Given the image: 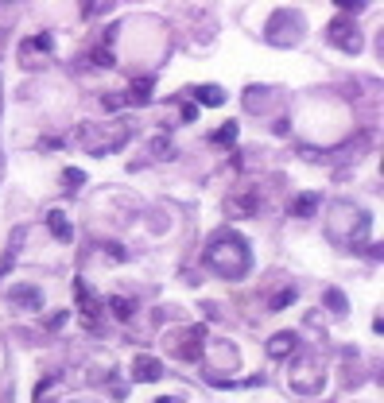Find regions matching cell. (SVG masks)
I'll list each match as a JSON object with an SVG mask.
<instances>
[{
	"mask_svg": "<svg viewBox=\"0 0 384 403\" xmlns=\"http://www.w3.org/2000/svg\"><path fill=\"white\" fill-rule=\"evenodd\" d=\"M78 144L89 156H113L128 144V124L125 120H105V124H82Z\"/></svg>",
	"mask_w": 384,
	"mask_h": 403,
	"instance_id": "3957f363",
	"label": "cell"
},
{
	"mask_svg": "<svg viewBox=\"0 0 384 403\" xmlns=\"http://www.w3.org/2000/svg\"><path fill=\"white\" fill-rule=\"evenodd\" d=\"M194 97L202 101V105H221V101H226V89L221 86H194Z\"/></svg>",
	"mask_w": 384,
	"mask_h": 403,
	"instance_id": "e0dca14e",
	"label": "cell"
},
{
	"mask_svg": "<svg viewBox=\"0 0 384 403\" xmlns=\"http://www.w3.org/2000/svg\"><path fill=\"white\" fill-rule=\"evenodd\" d=\"M330 39H334L342 50H349V55H357V50H361V43H365L361 31H357L349 20H334V24H330Z\"/></svg>",
	"mask_w": 384,
	"mask_h": 403,
	"instance_id": "5b68a950",
	"label": "cell"
},
{
	"mask_svg": "<svg viewBox=\"0 0 384 403\" xmlns=\"http://www.w3.org/2000/svg\"><path fill=\"white\" fill-rule=\"evenodd\" d=\"M369 229H373V221H369V214L361 206H354V202H334L330 206V236L338 245L357 248L369 236Z\"/></svg>",
	"mask_w": 384,
	"mask_h": 403,
	"instance_id": "7a4b0ae2",
	"label": "cell"
},
{
	"mask_svg": "<svg viewBox=\"0 0 384 403\" xmlns=\"http://www.w3.org/2000/svg\"><path fill=\"white\" fill-rule=\"evenodd\" d=\"M55 50V39L51 35H31V39H24V47H20V62L24 66H35V62H43Z\"/></svg>",
	"mask_w": 384,
	"mask_h": 403,
	"instance_id": "8992f818",
	"label": "cell"
},
{
	"mask_svg": "<svg viewBox=\"0 0 384 403\" xmlns=\"http://www.w3.org/2000/svg\"><path fill=\"white\" fill-rule=\"evenodd\" d=\"M8 299L16 306H24V310H43V291H39V287H31V283L28 287H12Z\"/></svg>",
	"mask_w": 384,
	"mask_h": 403,
	"instance_id": "30bf717a",
	"label": "cell"
},
{
	"mask_svg": "<svg viewBox=\"0 0 384 403\" xmlns=\"http://www.w3.org/2000/svg\"><path fill=\"white\" fill-rule=\"evenodd\" d=\"M152 89H156V82L144 74V78H132V86H128V97L136 101V105H144V101L152 97Z\"/></svg>",
	"mask_w": 384,
	"mask_h": 403,
	"instance_id": "5bb4252c",
	"label": "cell"
},
{
	"mask_svg": "<svg viewBox=\"0 0 384 403\" xmlns=\"http://www.w3.org/2000/svg\"><path fill=\"white\" fill-rule=\"evenodd\" d=\"M66 187H82V171H66Z\"/></svg>",
	"mask_w": 384,
	"mask_h": 403,
	"instance_id": "7402d4cb",
	"label": "cell"
},
{
	"mask_svg": "<svg viewBox=\"0 0 384 403\" xmlns=\"http://www.w3.org/2000/svg\"><path fill=\"white\" fill-rule=\"evenodd\" d=\"M226 209H229L233 217H241V214L248 217V214H256V198H253V194H233V198H229V206H226Z\"/></svg>",
	"mask_w": 384,
	"mask_h": 403,
	"instance_id": "9a60e30c",
	"label": "cell"
},
{
	"mask_svg": "<svg viewBox=\"0 0 384 403\" xmlns=\"http://www.w3.org/2000/svg\"><path fill=\"white\" fill-rule=\"evenodd\" d=\"M326 303L334 306V310H342V315H345V299L338 295V291H330V295H326Z\"/></svg>",
	"mask_w": 384,
	"mask_h": 403,
	"instance_id": "44dd1931",
	"label": "cell"
},
{
	"mask_svg": "<svg viewBox=\"0 0 384 403\" xmlns=\"http://www.w3.org/2000/svg\"><path fill=\"white\" fill-rule=\"evenodd\" d=\"M74 295H78V310H82V318H86V326H98L101 322V299L89 291L86 283H74Z\"/></svg>",
	"mask_w": 384,
	"mask_h": 403,
	"instance_id": "52a82bcc",
	"label": "cell"
},
{
	"mask_svg": "<svg viewBox=\"0 0 384 403\" xmlns=\"http://www.w3.org/2000/svg\"><path fill=\"white\" fill-rule=\"evenodd\" d=\"M338 8H342V12H357V8H365V4H357V0H342Z\"/></svg>",
	"mask_w": 384,
	"mask_h": 403,
	"instance_id": "603a6c76",
	"label": "cell"
},
{
	"mask_svg": "<svg viewBox=\"0 0 384 403\" xmlns=\"http://www.w3.org/2000/svg\"><path fill=\"white\" fill-rule=\"evenodd\" d=\"M132 376H136L140 384H152V380H159V376H163V364H159V357L140 353L136 361H132Z\"/></svg>",
	"mask_w": 384,
	"mask_h": 403,
	"instance_id": "ba28073f",
	"label": "cell"
},
{
	"mask_svg": "<svg viewBox=\"0 0 384 403\" xmlns=\"http://www.w3.org/2000/svg\"><path fill=\"white\" fill-rule=\"evenodd\" d=\"M295 349H299V337H295V334H287V330L268 341V353H272V357H291Z\"/></svg>",
	"mask_w": 384,
	"mask_h": 403,
	"instance_id": "7c38bea8",
	"label": "cell"
},
{
	"mask_svg": "<svg viewBox=\"0 0 384 403\" xmlns=\"http://www.w3.org/2000/svg\"><path fill=\"white\" fill-rule=\"evenodd\" d=\"M295 303V291H284V295H272V310H280V306Z\"/></svg>",
	"mask_w": 384,
	"mask_h": 403,
	"instance_id": "ffe728a7",
	"label": "cell"
},
{
	"mask_svg": "<svg viewBox=\"0 0 384 403\" xmlns=\"http://www.w3.org/2000/svg\"><path fill=\"white\" fill-rule=\"evenodd\" d=\"M202 341H206V330H202V326L187 330V337L179 341V361H198V357H202Z\"/></svg>",
	"mask_w": 384,
	"mask_h": 403,
	"instance_id": "9c48e42d",
	"label": "cell"
},
{
	"mask_svg": "<svg viewBox=\"0 0 384 403\" xmlns=\"http://www.w3.org/2000/svg\"><path fill=\"white\" fill-rule=\"evenodd\" d=\"M233 140H237V124H221L214 132V144H217V148H233Z\"/></svg>",
	"mask_w": 384,
	"mask_h": 403,
	"instance_id": "d6986e66",
	"label": "cell"
},
{
	"mask_svg": "<svg viewBox=\"0 0 384 403\" xmlns=\"http://www.w3.org/2000/svg\"><path fill=\"white\" fill-rule=\"evenodd\" d=\"M109 310H113L120 322H128V318L136 315V299H128V295H125V299H120V295H117V299H109Z\"/></svg>",
	"mask_w": 384,
	"mask_h": 403,
	"instance_id": "2e32d148",
	"label": "cell"
},
{
	"mask_svg": "<svg viewBox=\"0 0 384 403\" xmlns=\"http://www.w3.org/2000/svg\"><path fill=\"white\" fill-rule=\"evenodd\" d=\"M202 260H206V268L221 279H245L248 268H253V252H248V245L237 233H217L206 245Z\"/></svg>",
	"mask_w": 384,
	"mask_h": 403,
	"instance_id": "6da1fadb",
	"label": "cell"
},
{
	"mask_svg": "<svg viewBox=\"0 0 384 403\" xmlns=\"http://www.w3.org/2000/svg\"><path fill=\"white\" fill-rule=\"evenodd\" d=\"M47 229H51V236H55V241H62V245H70V241H74L70 217L62 214V209H51V214H47Z\"/></svg>",
	"mask_w": 384,
	"mask_h": 403,
	"instance_id": "8fae6325",
	"label": "cell"
},
{
	"mask_svg": "<svg viewBox=\"0 0 384 403\" xmlns=\"http://www.w3.org/2000/svg\"><path fill=\"white\" fill-rule=\"evenodd\" d=\"M291 392L295 395H318L322 392V384H326V364L318 353H303L295 364H291Z\"/></svg>",
	"mask_w": 384,
	"mask_h": 403,
	"instance_id": "277c9868",
	"label": "cell"
},
{
	"mask_svg": "<svg viewBox=\"0 0 384 403\" xmlns=\"http://www.w3.org/2000/svg\"><path fill=\"white\" fill-rule=\"evenodd\" d=\"M315 206H318V194H299L295 206H291V214H295V217H311V214H315Z\"/></svg>",
	"mask_w": 384,
	"mask_h": 403,
	"instance_id": "ac0fdd59",
	"label": "cell"
},
{
	"mask_svg": "<svg viewBox=\"0 0 384 403\" xmlns=\"http://www.w3.org/2000/svg\"><path fill=\"white\" fill-rule=\"evenodd\" d=\"M24 236H28V229H16V233H12L8 248H4V260H0V276H4V272H8L12 264H16V256H20V245H24Z\"/></svg>",
	"mask_w": 384,
	"mask_h": 403,
	"instance_id": "4fadbf2b",
	"label": "cell"
}]
</instances>
